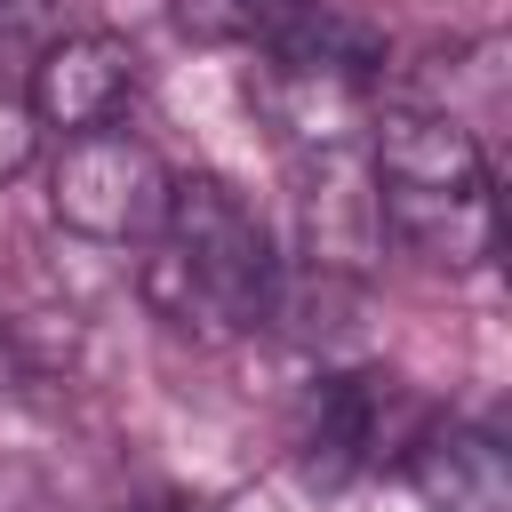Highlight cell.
Here are the masks:
<instances>
[{
  "label": "cell",
  "mask_w": 512,
  "mask_h": 512,
  "mask_svg": "<svg viewBox=\"0 0 512 512\" xmlns=\"http://www.w3.org/2000/svg\"><path fill=\"white\" fill-rule=\"evenodd\" d=\"M168 160L128 136V128H88V136H64L56 160H48V208L64 232L80 240H104V248H128V240H152L160 216H168Z\"/></svg>",
  "instance_id": "3957f363"
},
{
  "label": "cell",
  "mask_w": 512,
  "mask_h": 512,
  "mask_svg": "<svg viewBox=\"0 0 512 512\" xmlns=\"http://www.w3.org/2000/svg\"><path fill=\"white\" fill-rule=\"evenodd\" d=\"M128 96H136V48L112 32H64L24 72V112H32V128H56V136L112 128L128 112Z\"/></svg>",
  "instance_id": "5b68a950"
},
{
  "label": "cell",
  "mask_w": 512,
  "mask_h": 512,
  "mask_svg": "<svg viewBox=\"0 0 512 512\" xmlns=\"http://www.w3.org/2000/svg\"><path fill=\"white\" fill-rule=\"evenodd\" d=\"M400 472L432 512H512V464L480 424H424L400 448Z\"/></svg>",
  "instance_id": "8992f818"
},
{
  "label": "cell",
  "mask_w": 512,
  "mask_h": 512,
  "mask_svg": "<svg viewBox=\"0 0 512 512\" xmlns=\"http://www.w3.org/2000/svg\"><path fill=\"white\" fill-rule=\"evenodd\" d=\"M144 304L200 344H224V336L280 312L272 232L224 176H176L168 184V216H160L152 256H144Z\"/></svg>",
  "instance_id": "6da1fadb"
},
{
  "label": "cell",
  "mask_w": 512,
  "mask_h": 512,
  "mask_svg": "<svg viewBox=\"0 0 512 512\" xmlns=\"http://www.w3.org/2000/svg\"><path fill=\"white\" fill-rule=\"evenodd\" d=\"M0 392H24V352L8 336V320H0Z\"/></svg>",
  "instance_id": "9c48e42d"
},
{
  "label": "cell",
  "mask_w": 512,
  "mask_h": 512,
  "mask_svg": "<svg viewBox=\"0 0 512 512\" xmlns=\"http://www.w3.org/2000/svg\"><path fill=\"white\" fill-rule=\"evenodd\" d=\"M368 200L376 224L416 248L424 264L472 272L496 248V192H488V152L456 112L432 104H392L376 120V152H368Z\"/></svg>",
  "instance_id": "7a4b0ae2"
},
{
  "label": "cell",
  "mask_w": 512,
  "mask_h": 512,
  "mask_svg": "<svg viewBox=\"0 0 512 512\" xmlns=\"http://www.w3.org/2000/svg\"><path fill=\"white\" fill-rule=\"evenodd\" d=\"M416 432H424V424L408 416V400H400V384H392L384 368H336V376L312 384L296 448H304V472H312L320 488H336V480L368 472L376 456H392V440L408 448Z\"/></svg>",
  "instance_id": "277c9868"
},
{
  "label": "cell",
  "mask_w": 512,
  "mask_h": 512,
  "mask_svg": "<svg viewBox=\"0 0 512 512\" xmlns=\"http://www.w3.org/2000/svg\"><path fill=\"white\" fill-rule=\"evenodd\" d=\"M64 40V0H0V80L32 72Z\"/></svg>",
  "instance_id": "52a82bcc"
},
{
  "label": "cell",
  "mask_w": 512,
  "mask_h": 512,
  "mask_svg": "<svg viewBox=\"0 0 512 512\" xmlns=\"http://www.w3.org/2000/svg\"><path fill=\"white\" fill-rule=\"evenodd\" d=\"M24 160H32V112H24V96L0 88V176H16Z\"/></svg>",
  "instance_id": "ba28073f"
}]
</instances>
